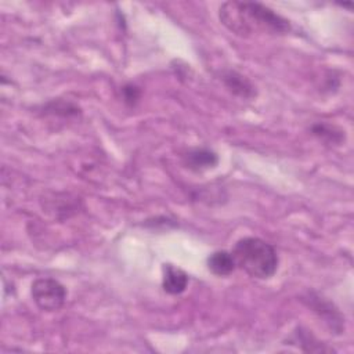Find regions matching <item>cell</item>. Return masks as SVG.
Here are the masks:
<instances>
[{
	"label": "cell",
	"instance_id": "cell-4",
	"mask_svg": "<svg viewBox=\"0 0 354 354\" xmlns=\"http://www.w3.org/2000/svg\"><path fill=\"white\" fill-rule=\"evenodd\" d=\"M301 300L307 307H310L318 315V318L324 321V324L329 328L330 333H335V335L344 333V317L330 300H328L326 297H324L322 295L314 290L307 292L301 297Z\"/></svg>",
	"mask_w": 354,
	"mask_h": 354
},
{
	"label": "cell",
	"instance_id": "cell-11",
	"mask_svg": "<svg viewBox=\"0 0 354 354\" xmlns=\"http://www.w3.org/2000/svg\"><path fill=\"white\" fill-rule=\"evenodd\" d=\"M44 113H51V115H57V116L69 118V116L79 115L80 113V108L76 104L71 102V101L53 100L48 104H46Z\"/></svg>",
	"mask_w": 354,
	"mask_h": 354
},
{
	"label": "cell",
	"instance_id": "cell-1",
	"mask_svg": "<svg viewBox=\"0 0 354 354\" xmlns=\"http://www.w3.org/2000/svg\"><path fill=\"white\" fill-rule=\"evenodd\" d=\"M221 24L238 36L254 33L285 35L290 30V22L270 7L253 1H225L220 6Z\"/></svg>",
	"mask_w": 354,
	"mask_h": 354
},
{
	"label": "cell",
	"instance_id": "cell-2",
	"mask_svg": "<svg viewBox=\"0 0 354 354\" xmlns=\"http://www.w3.org/2000/svg\"><path fill=\"white\" fill-rule=\"evenodd\" d=\"M232 256L236 267L256 279L271 278L279 264L275 248L256 236H245L235 242Z\"/></svg>",
	"mask_w": 354,
	"mask_h": 354
},
{
	"label": "cell",
	"instance_id": "cell-3",
	"mask_svg": "<svg viewBox=\"0 0 354 354\" xmlns=\"http://www.w3.org/2000/svg\"><path fill=\"white\" fill-rule=\"evenodd\" d=\"M30 295L35 304L41 311L51 313V311H58L64 306L68 292L59 281L44 277L33 281L30 288Z\"/></svg>",
	"mask_w": 354,
	"mask_h": 354
},
{
	"label": "cell",
	"instance_id": "cell-9",
	"mask_svg": "<svg viewBox=\"0 0 354 354\" xmlns=\"http://www.w3.org/2000/svg\"><path fill=\"white\" fill-rule=\"evenodd\" d=\"M206 266L209 268V271L212 274H214L216 277H227L230 275L235 268V260L231 252L227 250H216L213 252L207 260H206Z\"/></svg>",
	"mask_w": 354,
	"mask_h": 354
},
{
	"label": "cell",
	"instance_id": "cell-8",
	"mask_svg": "<svg viewBox=\"0 0 354 354\" xmlns=\"http://www.w3.org/2000/svg\"><path fill=\"white\" fill-rule=\"evenodd\" d=\"M288 343L297 346L300 350L307 351V353H325V351H333L332 347H328L324 342L318 340L311 330L297 326L292 335L288 337Z\"/></svg>",
	"mask_w": 354,
	"mask_h": 354
},
{
	"label": "cell",
	"instance_id": "cell-12",
	"mask_svg": "<svg viewBox=\"0 0 354 354\" xmlns=\"http://www.w3.org/2000/svg\"><path fill=\"white\" fill-rule=\"evenodd\" d=\"M123 102L129 106H134L141 98V88L133 83H127L120 88Z\"/></svg>",
	"mask_w": 354,
	"mask_h": 354
},
{
	"label": "cell",
	"instance_id": "cell-6",
	"mask_svg": "<svg viewBox=\"0 0 354 354\" xmlns=\"http://www.w3.org/2000/svg\"><path fill=\"white\" fill-rule=\"evenodd\" d=\"M217 163H218V155L214 151L203 147L191 148L183 155V165L194 173H201L209 169H214Z\"/></svg>",
	"mask_w": 354,
	"mask_h": 354
},
{
	"label": "cell",
	"instance_id": "cell-7",
	"mask_svg": "<svg viewBox=\"0 0 354 354\" xmlns=\"http://www.w3.org/2000/svg\"><path fill=\"white\" fill-rule=\"evenodd\" d=\"M188 274L173 266V264H163L162 268V288L166 293L177 296L181 295L188 286Z\"/></svg>",
	"mask_w": 354,
	"mask_h": 354
},
{
	"label": "cell",
	"instance_id": "cell-5",
	"mask_svg": "<svg viewBox=\"0 0 354 354\" xmlns=\"http://www.w3.org/2000/svg\"><path fill=\"white\" fill-rule=\"evenodd\" d=\"M220 79L230 93L242 100H253L257 94L254 84L238 71L225 69L221 72Z\"/></svg>",
	"mask_w": 354,
	"mask_h": 354
},
{
	"label": "cell",
	"instance_id": "cell-10",
	"mask_svg": "<svg viewBox=\"0 0 354 354\" xmlns=\"http://www.w3.org/2000/svg\"><path fill=\"white\" fill-rule=\"evenodd\" d=\"M310 133L319 141L329 145H340L344 141V131L342 129L324 122H317L311 124Z\"/></svg>",
	"mask_w": 354,
	"mask_h": 354
}]
</instances>
